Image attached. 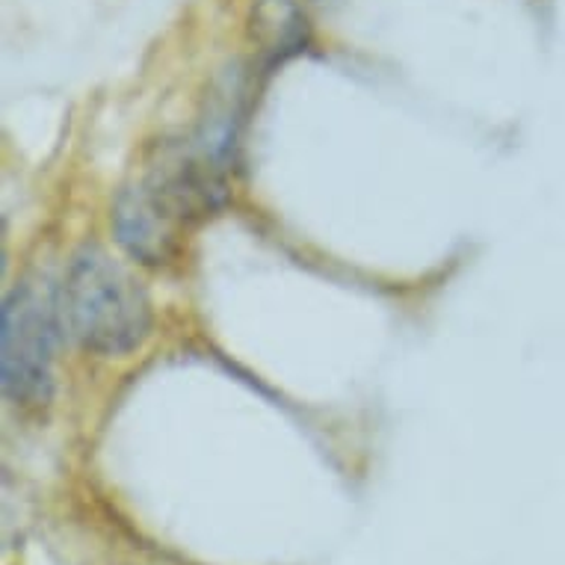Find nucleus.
<instances>
[{
    "instance_id": "nucleus-4",
    "label": "nucleus",
    "mask_w": 565,
    "mask_h": 565,
    "mask_svg": "<svg viewBox=\"0 0 565 565\" xmlns=\"http://www.w3.org/2000/svg\"><path fill=\"white\" fill-rule=\"evenodd\" d=\"M252 39L267 65L285 63L306 51L308 19L297 0H255L252 7Z\"/></svg>"
},
{
    "instance_id": "nucleus-1",
    "label": "nucleus",
    "mask_w": 565,
    "mask_h": 565,
    "mask_svg": "<svg viewBox=\"0 0 565 565\" xmlns=\"http://www.w3.org/2000/svg\"><path fill=\"white\" fill-rule=\"evenodd\" d=\"M228 151L232 134L225 128L163 151L116 202L121 246L146 264H163L178 249L181 232L223 199Z\"/></svg>"
},
{
    "instance_id": "nucleus-3",
    "label": "nucleus",
    "mask_w": 565,
    "mask_h": 565,
    "mask_svg": "<svg viewBox=\"0 0 565 565\" xmlns=\"http://www.w3.org/2000/svg\"><path fill=\"white\" fill-rule=\"evenodd\" d=\"M54 320L47 299L21 285L3 306V391L19 406H45L54 385Z\"/></svg>"
},
{
    "instance_id": "nucleus-2",
    "label": "nucleus",
    "mask_w": 565,
    "mask_h": 565,
    "mask_svg": "<svg viewBox=\"0 0 565 565\" xmlns=\"http://www.w3.org/2000/svg\"><path fill=\"white\" fill-rule=\"evenodd\" d=\"M60 311L81 347L98 355H128L146 341L151 323L142 288L102 249H84L72 260Z\"/></svg>"
}]
</instances>
